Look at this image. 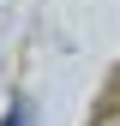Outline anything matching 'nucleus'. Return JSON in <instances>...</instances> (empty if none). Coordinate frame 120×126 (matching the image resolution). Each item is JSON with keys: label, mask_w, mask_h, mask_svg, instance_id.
Listing matches in <instances>:
<instances>
[{"label": "nucleus", "mask_w": 120, "mask_h": 126, "mask_svg": "<svg viewBox=\"0 0 120 126\" xmlns=\"http://www.w3.org/2000/svg\"><path fill=\"white\" fill-rule=\"evenodd\" d=\"M0 126H24V114H6V120H0Z\"/></svg>", "instance_id": "f257e3e1"}]
</instances>
